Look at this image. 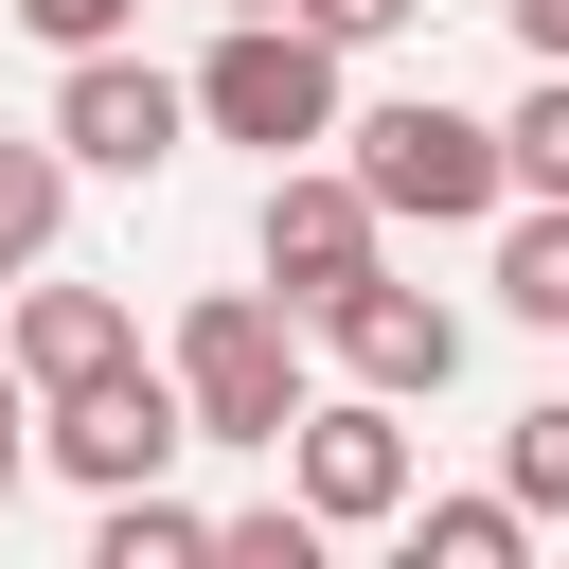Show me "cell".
Instances as JSON below:
<instances>
[{
  "label": "cell",
  "instance_id": "ac0fdd59",
  "mask_svg": "<svg viewBox=\"0 0 569 569\" xmlns=\"http://www.w3.org/2000/svg\"><path fill=\"white\" fill-rule=\"evenodd\" d=\"M284 18H302V36H338V53H373V36H409L427 0H284Z\"/></svg>",
  "mask_w": 569,
  "mask_h": 569
},
{
  "label": "cell",
  "instance_id": "4fadbf2b",
  "mask_svg": "<svg viewBox=\"0 0 569 569\" xmlns=\"http://www.w3.org/2000/svg\"><path fill=\"white\" fill-rule=\"evenodd\" d=\"M53 231H71V142L36 124V142H0V267H36Z\"/></svg>",
  "mask_w": 569,
  "mask_h": 569
},
{
  "label": "cell",
  "instance_id": "8992f818",
  "mask_svg": "<svg viewBox=\"0 0 569 569\" xmlns=\"http://www.w3.org/2000/svg\"><path fill=\"white\" fill-rule=\"evenodd\" d=\"M178 445H196V409H178V373H142V356H107L89 391H36V462H53V480H89V498L178 480Z\"/></svg>",
  "mask_w": 569,
  "mask_h": 569
},
{
  "label": "cell",
  "instance_id": "ba28073f",
  "mask_svg": "<svg viewBox=\"0 0 569 569\" xmlns=\"http://www.w3.org/2000/svg\"><path fill=\"white\" fill-rule=\"evenodd\" d=\"M373 231H391V213H373L338 160H267V213H249V249H267V284H284V302L356 284V267H373Z\"/></svg>",
  "mask_w": 569,
  "mask_h": 569
},
{
  "label": "cell",
  "instance_id": "3957f363",
  "mask_svg": "<svg viewBox=\"0 0 569 569\" xmlns=\"http://www.w3.org/2000/svg\"><path fill=\"white\" fill-rule=\"evenodd\" d=\"M178 89H196V124H213V142H267V160L338 142V36H302L284 0H267V18H231Z\"/></svg>",
  "mask_w": 569,
  "mask_h": 569
},
{
  "label": "cell",
  "instance_id": "52a82bcc",
  "mask_svg": "<svg viewBox=\"0 0 569 569\" xmlns=\"http://www.w3.org/2000/svg\"><path fill=\"white\" fill-rule=\"evenodd\" d=\"M53 142H71V178H160V160L196 142V89L142 71L124 36H107V53H53Z\"/></svg>",
  "mask_w": 569,
  "mask_h": 569
},
{
  "label": "cell",
  "instance_id": "8fae6325",
  "mask_svg": "<svg viewBox=\"0 0 569 569\" xmlns=\"http://www.w3.org/2000/svg\"><path fill=\"white\" fill-rule=\"evenodd\" d=\"M498 320H533V338H569V196H533V213H498Z\"/></svg>",
  "mask_w": 569,
  "mask_h": 569
},
{
  "label": "cell",
  "instance_id": "277c9868",
  "mask_svg": "<svg viewBox=\"0 0 569 569\" xmlns=\"http://www.w3.org/2000/svg\"><path fill=\"white\" fill-rule=\"evenodd\" d=\"M267 462H284V498H302L320 533H391V516H409V409H391V391H302Z\"/></svg>",
  "mask_w": 569,
  "mask_h": 569
},
{
  "label": "cell",
  "instance_id": "e0dca14e",
  "mask_svg": "<svg viewBox=\"0 0 569 569\" xmlns=\"http://www.w3.org/2000/svg\"><path fill=\"white\" fill-rule=\"evenodd\" d=\"M0 18H18V36H36V53H107V36H124V18H142V0H0Z\"/></svg>",
  "mask_w": 569,
  "mask_h": 569
},
{
  "label": "cell",
  "instance_id": "9a60e30c",
  "mask_svg": "<svg viewBox=\"0 0 569 569\" xmlns=\"http://www.w3.org/2000/svg\"><path fill=\"white\" fill-rule=\"evenodd\" d=\"M498 160H516V196H569V71H533V89H516Z\"/></svg>",
  "mask_w": 569,
  "mask_h": 569
},
{
  "label": "cell",
  "instance_id": "9c48e42d",
  "mask_svg": "<svg viewBox=\"0 0 569 569\" xmlns=\"http://www.w3.org/2000/svg\"><path fill=\"white\" fill-rule=\"evenodd\" d=\"M0 356H18V391H89L107 356H142V320L107 284H0Z\"/></svg>",
  "mask_w": 569,
  "mask_h": 569
},
{
  "label": "cell",
  "instance_id": "5b68a950",
  "mask_svg": "<svg viewBox=\"0 0 569 569\" xmlns=\"http://www.w3.org/2000/svg\"><path fill=\"white\" fill-rule=\"evenodd\" d=\"M302 356H338L356 391H391V409H427V391L462 373V302H427V284H391V249H373L356 284H320V302H302Z\"/></svg>",
  "mask_w": 569,
  "mask_h": 569
},
{
  "label": "cell",
  "instance_id": "7a4b0ae2",
  "mask_svg": "<svg viewBox=\"0 0 569 569\" xmlns=\"http://www.w3.org/2000/svg\"><path fill=\"white\" fill-rule=\"evenodd\" d=\"M178 409H196V445H284V409H302V302L284 284H196L178 302Z\"/></svg>",
  "mask_w": 569,
  "mask_h": 569
},
{
  "label": "cell",
  "instance_id": "30bf717a",
  "mask_svg": "<svg viewBox=\"0 0 569 569\" xmlns=\"http://www.w3.org/2000/svg\"><path fill=\"white\" fill-rule=\"evenodd\" d=\"M391 533H409V569H516V551H533V516H516V498H427V480H409V516H391Z\"/></svg>",
  "mask_w": 569,
  "mask_h": 569
},
{
  "label": "cell",
  "instance_id": "6da1fadb",
  "mask_svg": "<svg viewBox=\"0 0 569 569\" xmlns=\"http://www.w3.org/2000/svg\"><path fill=\"white\" fill-rule=\"evenodd\" d=\"M338 178H356L373 213H409V231H480V213L516 196L498 124H480V107H445V89H391V107H338Z\"/></svg>",
  "mask_w": 569,
  "mask_h": 569
},
{
  "label": "cell",
  "instance_id": "d6986e66",
  "mask_svg": "<svg viewBox=\"0 0 569 569\" xmlns=\"http://www.w3.org/2000/svg\"><path fill=\"white\" fill-rule=\"evenodd\" d=\"M36 480V391H18V356H0V498Z\"/></svg>",
  "mask_w": 569,
  "mask_h": 569
},
{
  "label": "cell",
  "instance_id": "2e32d148",
  "mask_svg": "<svg viewBox=\"0 0 569 569\" xmlns=\"http://www.w3.org/2000/svg\"><path fill=\"white\" fill-rule=\"evenodd\" d=\"M213 551L231 569H320V516L302 498H249V516H213Z\"/></svg>",
  "mask_w": 569,
  "mask_h": 569
},
{
  "label": "cell",
  "instance_id": "7c38bea8",
  "mask_svg": "<svg viewBox=\"0 0 569 569\" xmlns=\"http://www.w3.org/2000/svg\"><path fill=\"white\" fill-rule=\"evenodd\" d=\"M196 551H213V516H196V498H160V480H124V498H107V533H89V569H196Z\"/></svg>",
  "mask_w": 569,
  "mask_h": 569
},
{
  "label": "cell",
  "instance_id": "5bb4252c",
  "mask_svg": "<svg viewBox=\"0 0 569 569\" xmlns=\"http://www.w3.org/2000/svg\"><path fill=\"white\" fill-rule=\"evenodd\" d=\"M498 498H516V516H569V391L498 427Z\"/></svg>",
  "mask_w": 569,
  "mask_h": 569
},
{
  "label": "cell",
  "instance_id": "ffe728a7",
  "mask_svg": "<svg viewBox=\"0 0 569 569\" xmlns=\"http://www.w3.org/2000/svg\"><path fill=\"white\" fill-rule=\"evenodd\" d=\"M498 18H516V53H533V71H569V0H498Z\"/></svg>",
  "mask_w": 569,
  "mask_h": 569
},
{
  "label": "cell",
  "instance_id": "44dd1931",
  "mask_svg": "<svg viewBox=\"0 0 569 569\" xmlns=\"http://www.w3.org/2000/svg\"><path fill=\"white\" fill-rule=\"evenodd\" d=\"M213 18H267V0H213Z\"/></svg>",
  "mask_w": 569,
  "mask_h": 569
},
{
  "label": "cell",
  "instance_id": "7402d4cb",
  "mask_svg": "<svg viewBox=\"0 0 569 569\" xmlns=\"http://www.w3.org/2000/svg\"><path fill=\"white\" fill-rule=\"evenodd\" d=\"M0 284H18V267H0Z\"/></svg>",
  "mask_w": 569,
  "mask_h": 569
}]
</instances>
